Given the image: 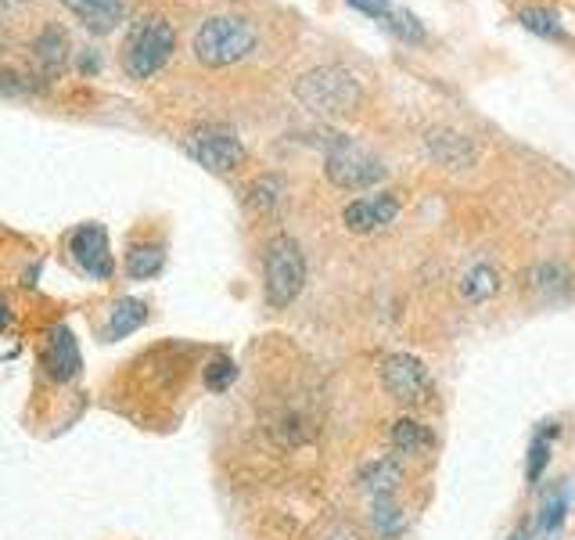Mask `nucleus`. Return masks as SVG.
<instances>
[{
    "label": "nucleus",
    "mask_w": 575,
    "mask_h": 540,
    "mask_svg": "<svg viewBox=\"0 0 575 540\" xmlns=\"http://www.w3.org/2000/svg\"><path fill=\"white\" fill-rule=\"evenodd\" d=\"M306 289V256L295 238H270L263 256V295L273 310L292 306Z\"/></svg>",
    "instance_id": "obj_1"
},
{
    "label": "nucleus",
    "mask_w": 575,
    "mask_h": 540,
    "mask_svg": "<svg viewBox=\"0 0 575 540\" xmlns=\"http://www.w3.org/2000/svg\"><path fill=\"white\" fill-rule=\"evenodd\" d=\"M295 98L317 116H346L360 105L364 90L356 84V76L341 65H317L295 84Z\"/></svg>",
    "instance_id": "obj_2"
},
{
    "label": "nucleus",
    "mask_w": 575,
    "mask_h": 540,
    "mask_svg": "<svg viewBox=\"0 0 575 540\" xmlns=\"http://www.w3.org/2000/svg\"><path fill=\"white\" fill-rule=\"evenodd\" d=\"M256 47V30L252 22L235 19V15H216L202 22L195 33V58L209 69H224V65L241 62L245 54Z\"/></svg>",
    "instance_id": "obj_3"
},
{
    "label": "nucleus",
    "mask_w": 575,
    "mask_h": 540,
    "mask_svg": "<svg viewBox=\"0 0 575 540\" xmlns=\"http://www.w3.org/2000/svg\"><path fill=\"white\" fill-rule=\"evenodd\" d=\"M173 47H176V33L166 19H159V15L141 19L130 30L127 51H122V65H127V73L133 79H148L170 62Z\"/></svg>",
    "instance_id": "obj_4"
},
{
    "label": "nucleus",
    "mask_w": 575,
    "mask_h": 540,
    "mask_svg": "<svg viewBox=\"0 0 575 540\" xmlns=\"http://www.w3.org/2000/svg\"><path fill=\"white\" fill-rule=\"evenodd\" d=\"M327 181L341 192H364V187H375L381 177H386V162H381L375 152L346 141L341 133H335L332 144H327V159H324Z\"/></svg>",
    "instance_id": "obj_5"
},
{
    "label": "nucleus",
    "mask_w": 575,
    "mask_h": 540,
    "mask_svg": "<svg viewBox=\"0 0 575 540\" xmlns=\"http://www.w3.org/2000/svg\"><path fill=\"white\" fill-rule=\"evenodd\" d=\"M184 148H187L191 159L202 162V166L213 170V173H230L245 162V144L238 141V133L227 130V127L191 130L184 138Z\"/></svg>",
    "instance_id": "obj_6"
},
{
    "label": "nucleus",
    "mask_w": 575,
    "mask_h": 540,
    "mask_svg": "<svg viewBox=\"0 0 575 540\" xmlns=\"http://www.w3.org/2000/svg\"><path fill=\"white\" fill-rule=\"evenodd\" d=\"M381 382L400 403H428L432 397L428 368L410 354H389L381 360Z\"/></svg>",
    "instance_id": "obj_7"
},
{
    "label": "nucleus",
    "mask_w": 575,
    "mask_h": 540,
    "mask_svg": "<svg viewBox=\"0 0 575 540\" xmlns=\"http://www.w3.org/2000/svg\"><path fill=\"white\" fill-rule=\"evenodd\" d=\"M68 252H73L76 267L94 281L112 278V252H108V235L101 224H79L68 235Z\"/></svg>",
    "instance_id": "obj_8"
},
{
    "label": "nucleus",
    "mask_w": 575,
    "mask_h": 540,
    "mask_svg": "<svg viewBox=\"0 0 575 540\" xmlns=\"http://www.w3.org/2000/svg\"><path fill=\"white\" fill-rule=\"evenodd\" d=\"M395 213H400V198H395L392 192H386V195L349 202L346 213H341V220H346V227L356 235H371V231H378V227L392 224Z\"/></svg>",
    "instance_id": "obj_9"
},
{
    "label": "nucleus",
    "mask_w": 575,
    "mask_h": 540,
    "mask_svg": "<svg viewBox=\"0 0 575 540\" xmlns=\"http://www.w3.org/2000/svg\"><path fill=\"white\" fill-rule=\"evenodd\" d=\"M424 148H428V155L446 170H471L478 159V148L471 144V138H464L460 130H449V127L428 130Z\"/></svg>",
    "instance_id": "obj_10"
},
{
    "label": "nucleus",
    "mask_w": 575,
    "mask_h": 540,
    "mask_svg": "<svg viewBox=\"0 0 575 540\" xmlns=\"http://www.w3.org/2000/svg\"><path fill=\"white\" fill-rule=\"evenodd\" d=\"M44 368L54 382H73L79 375V346L73 339V332L58 324V328L47 332V343H44Z\"/></svg>",
    "instance_id": "obj_11"
},
{
    "label": "nucleus",
    "mask_w": 575,
    "mask_h": 540,
    "mask_svg": "<svg viewBox=\"0 0 575 540\" xmlns=\"http://www.w3.org/2000/svg\"><path fill=\"white\" fill-rule=\"evenodd\" d=\"M522 289H529L543 303H557L572 295V270L561 263H536L522 274Z\"/></svg>",
    "instance_id": "obj_12"
},
{
    "label": "nucleus",
    "mask_w": 575,
    "mask_h": 540,
    "mask_svg": "<svg viewBox=\"0 0 575 540\" xmlns=\"http://www.w3.org/2000/svg\"><path fill=\"white\" fill-rule=\"evenodd\" d=\"M90 33H112L127 15V0H62Z\"/></svg>",
    "instance_id": "obj_13"
},
{
    "label": "nucleus",
    "mask_w": 575,
    "mask_h": 540,
    "mask_svg": "<svg viewBox=\"0 0 575 540\" xmlns=\"http://www.w3.org/2000/svg\"><path fill=\"white\" fill-rule=\"evenodd\" d=\"M144 321H148V303H141V300H119L112 306V314H108V321H105V339L108 343L127 339V335H133Z\"/></svg>",
    "instance_id": "obj_14"
},
{
    "label": "nucleus",
    "mask_w": 575,
    "mask_h": 540,
    "mask_svg": "<svg viewBox=\"0 0 575 540\" xmlns=\"http://www.w3.org/2000/svg\"><path fill=\"white\" fill-rule=\"evenodd\" d=\"M568 508H572V486L568 483H557L551 494L543 497V508H540V533L543 537H557L561 526L568 519Z\"/></svg>",
    "instance_id": "obj_15"
},
{
    "label": "nucleus",
    "mask_w": 575,
    "mask_h": 540,
    "mask_svg": "<svg viewBox=\"0 0 575 540\" xmlns=\"http://www.w3.org/2000/svg\"><path fill=\"white\" fill-rule=\"evenodd\" d=\"M435 436L428 432V425H421L417 418H400L392 425V447L400 454H428Z\"/></svg>",
    "instance_id": "obj_16"
},
{
    "label": "nucleus",
    "mask_w": 575,
    "mask_h": 540,
    "mask_svg": "<svg viewBox=\"0 0 575 540\" xmlns=\"http://www.w3.org/2000/svg\"><path fill=\"white\" fill-rule=\"evenodd\" d=\"M497 289H500V274L489 263L471 267L468 274H464V281H460V295L468 303H486L489 295H497Z\"/></svg>",
    "instance_id": "obj_17"
},
{
    "label": "nucleus",
    "mask_w": 575,
    "mask_h": 540,
    "mask_svg": "<svg viewBox=\"0 0 575 540\" xmlns=\"http://www.w3.org/2000/svg\"><path fill=\"white\" fill-rule=\"evenodd\" d=\"M36 58H40V65H44L47 73H58L62 65H65V51H68V40H65V33L58 30V25H47L44 33L36 36Z\"/></svg>",
    "instance_id": "obj_18"
},
{
    "label": "nucleus",
    "mask_w": 575,
    "mask_h": 540,
    "mask_svg": "<svg viewBox=\"0 0 575 540\" xmlns=\"http://www.w3.org/2000/svg\"><path fill=\"white\" fill-rule=\"evenodd\" d=\"M162 263H166V252H162V246H133L127 252V274L133 281H148L155 278Z\"/></svg>",
    "instance_id": "obj_19"
},
{
    "label": "nucleus",
    "mask_w": 575,
    "mask_h": 540,
    "mask_svg": "<svg viewBox=\"0 0 575 540\" xmlns=\"http://www.w3.org/2000/svg\"><path fill=\"white\" fill-rule=\"evenodd\" d=\"M557 432H561L557 425H546V429L536 432V436H532V443H529V462H525V479L529 483H540L546 462H551V447H554Z\"/></svg>",
    "instance_id": "obj_20"
},
{
    "label": "nucleus",
    "mask_w": 575,
    "mask_h": 540,
    "mask_svg": "<svg viewBox=\"0 0 575 540\" xmlns=\"http://www.w3.org/2000/svg\"><path fill=\"white\" fill-rule=\"evenodd\" d=\"M371 522H375V530H378L381 537H400V533H403L406 519H403V511H400V505H395L392 494H378V497H375Z\"/></svg>",
    "instance_id": "obj_21"
},
{
    "label": "nucleus",
    "mask_w": 575,
    "mask_h": 540,
    "mask_svg": "<svg viewBox=\"0 0 575 540\" xmlns=\"http://www.w3.org/2000/svg\"><path fill=\"white\" fill-rule=\"evenodd\" d=\"M395 483H400V468H395L392 462H375V465H367L360 472V486L371 497L378 494H395Z\"/></svg>",
    "instance_id": "obj_22"
},
{
    "label": "nucleus",
    "mask_w": 575,
    "mask_h": 540,
    "mask_svg": "<svg viewBox=\"0 0 575 540\" xmlns=\"http://www.w3.org/2000/svg\"><path fill=\"white\" fill-rule=\"evenodd\" d=\"M281 195H284V181L278 177V173H270V177L252 181V187H249V206L256 213H270L281 202Z\"/></svg>",
    "instance_id": "obj_23"
},
{
    "label": "nucleus",
    "mask_w": 575,
    "mask_h": 540,
    "mask_svg": "<svg viewBox=\"0 0 575 540\" xmlns=\"http://www.w3.org/2000/svg\"><path fill=\"white\" fill-rule=\"evenodd\" d=\"M522 25L529 33H536V36H546V40H561L565 36V30H561V22L551 8H525L522 11Z\"/></svg>",
    "instance_id": "obj_24"
},
{
    "label": "nucleus",
    "mask_w": 575,
    "mask_h": 540,
    "mask_svg": "<svg viewBox=\"0 0 575 540\" xmlns=\"http://www.w3.org/2000/svg\"><path fill=\"white\" fill-rule=\"evenodd\" d=\"M238 378V364L230 357H216L209 368H205V386L213 389V393H227L230 386H235Z\"/></svg>",
    "instance_id": "obj_25"
},
{
    "label": "nucleus",
    "mask_w": 575,
    "mask_h": 540,
    "mask_svg": "<svg viewBox=\"0 0 575 540\" xmlns=\"http://www.w3.org/2000/svg\"><path fill=\"white\" fill-rule=\"evenodd\" d=\"M40 84H33L30 76L19 69H0V98H30L36 94Z\"/></svg>",
    "instance_id": "obj_26"
},
{
    "label": "nucleus",
    "mask_w": 575,
    "mask_h": 540,
    "mask_svg": "<svg viewBox=\"0 0 575 540\" xmlns=\"http://www.w3.org/2000/svg\"><path fill=\"white\" fill-rule=\"evenodd\" d=\"M386 22H389V30L400 40H414V44H421V40H424V30H421L417 15H410V11H403V8H392Z\"/></svg>",
    "instance_id": "obj_27"
},
{
    "label": "nucleus",
    "mask_w": 575,
    "mask_h": 540,
    "mask_svg": "<svg viewBox=\"0 0 575 540\" xmlns=\"http://www.w3.org/2000/svg\"><path fill=\"white\" fill-rule=\"evenodd\" d=\"M349 4L356 11H364V15H371V19H389V11H392L389 0H349Z\"/></svg>",
    "instance_id": "obj_28"
},
{
    "label": "nucleus",
    "mask_w": 575,
    "mask_h": 540,
    "mask_svg": "<svg viewBox=\"0 0 575 540\" xmlns=\"http://www.w3.org/2000/svg\"><path fill=\"white\" fill-rule=\"evenodd\" d=\"M98 65H101V62H98V54H84V58H79V69L90 73V76L98 73Z\"/></svg>",
    "instance_id": "obj_29"
},
{
    "label": "nucleus",
    "mask_w": 575,
    "mask_h": 540,
    "mask_svg": "<svg viewBox=\"0 0 575 540\" xmlns=\"http://www.w3.org/2000/svg\"><path fill=\"white\" fill-rule=\"evenodd\" d=\"M8 324H11V310L4 300H0V332H8Z\"/></svg>",
    "instance_id": "obj_30"
},
{
    "label": "nucleus",
    "mask_w": 575,
    "mask_h": 540,
    "mask_svg": "<svg viewBox=\"0 0 575 540\" xmlns=\"http://www.w3.org/2000/svg\"><path fill=\"white\" fill-rule=\"evenodd\" d=\"M508 540H532V533L525 530V526H518V530H514V533H511Z\"/></svg>",
    "instance_id": "obj_31"
}]
</instances>
